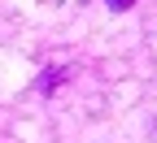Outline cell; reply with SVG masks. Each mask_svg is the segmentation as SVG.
<instances>
[{
    "mask_svg": "<svg viewBox=\"0 0 157 143\" xmlns=\"http://www.w3.org/2000/svg\"><path fill=\"white\" fill-rule=\"evenodd\" d=\"M135 0H109V9H131Z\"/></svg>",
    "mask_w": 157,
    "mask_h": 143,
    "instance_id": "6da1fadb",
    "label": "cell"
}]
</instances>
